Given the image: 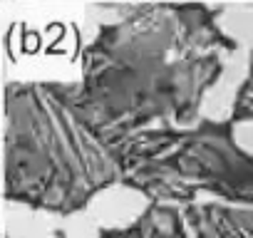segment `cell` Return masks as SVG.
Returning <instances> with one entry per match:
<instances>
[{"label":"cell","mask_w":253,"mask_h":238,"mask_svg":"<svg viewBox=\"0 0 253 238\" xmlns=\"http://www.w3.org/2000/svg\"><path fill=\"white\" fill-rule=\"evenodd\" d=\"M189 238H253V208L223 201L181 206Z\"/></svg>","instance_id":"4"},{"label":"cell","mask_w":253,"mask_h":238,"mask_svg":"<svg viewBox=\"0 0 253 238\" xmlns=\"http://www.w3.org/2000/svg\"><path fill=\"white\" fill-rule=\"evenodd\" d=\"M5 238H10V236H5Z\"/></svg>","instance_id":"8"},{"label":"cell","mask_w":253,"mask_h":238,"mask_svg":"<svg viewBox=\"0 0 253 238\" xmlns=\"http://www.w3.org/2000/svg\"><path fill=\"white\" fill-rule=\"evenodd\" d=\"M231 122L236 124H253V60H251V70L248 77L243 79L241 89L236 92L233 99V109H231Z\"/></svg>","instance_id":"6"},{"label":"cell","mask_w":253,"mask_h":238,"mask_svg":"<svg viewBox=\"0 0 253 238\" xmlns=\"http://www.w3.org/2000/svg\"><path fill=\"white\" fill-rule=\"evenodd\" d=\"M97 238H144L142 228L137 226V221L126 223V226H109V228H99Z\"/></svg>","instance_id":"7"},{"label":"cell","mask_w":253,"mask_h":238,"mask_svg":"<svg viewBox=\"0 0 253 238\" xmlns=\"http://www.w3.org/2000/svg\"><path fill=\"white\" fill-rule=\"evenodd\" d=\"M119 184V157L84 117L77 84L5 87L0 122V196L5 203L75 216Z\"/></svg>","instance_id":"1"},{"label":"cell","mask_w":253,"mask_h":238,"mask_svg":"<svg viewBox=\"0 0 253 238\" xmlns=\"http://www.w3.org/2000/svg\"><path fill=\"white\" fill-rule=\"evenodd\" d=\"M144 238H189L181 206L174 203H147V208L134 218Z\"/></svg>","instance_id":"5"},{"label":"cell","mask_w":253,"mask_h":238,"mask_svg":"<svg viewBox=\"0 0 253 238\" xmlns=\"http://www.w3.org/2000/svg\"><path fill=\"white\" fill-rule=\"evenodd\" d=\"M209 47V38L179 40L167 23L122 28L77 84L84 117L109 144L154 127L194 124L223 70Z\"/></svg>","instance_id":"2"},{"label":"cell","mask_w":253,"mask_h":238,"mask_svg":"<svg viewBox=\"0 0 253 238\" xmlns=\"http://www.w3.org/2000/svg\"><path fill=\"white\" fill-rule=\"evenodd\" d=\"M122 184L152 203L223 201L253 208V152L231 119L201 117L186 127H154L112 142Z\"/></svg>","instance_id":"3"}]
</instances>
